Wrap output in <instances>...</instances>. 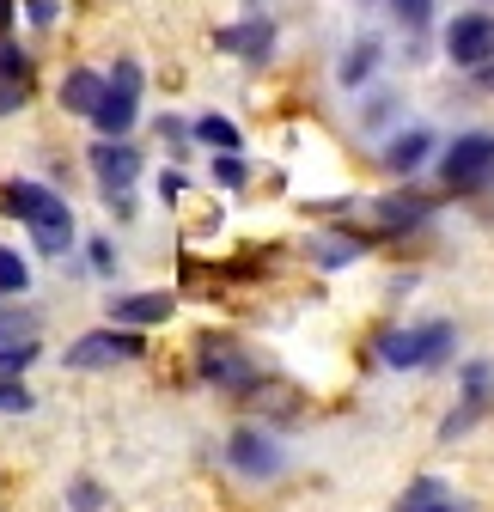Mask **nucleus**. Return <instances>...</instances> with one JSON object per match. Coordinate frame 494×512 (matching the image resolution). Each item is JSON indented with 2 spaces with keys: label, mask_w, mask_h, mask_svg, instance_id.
<instances>
[{
  "label": "nucleus",
  "mask_w": 494,
  "mask_h": 512,
  "mask_svg": "<svg viewBox=\"0 0 494 512\" xmlns=\"http://www.w3.org/2000/svg\"><path fill=\"white\" fill-rule=\"evenodd\" d=\"M440 177H446L452 189H464V196H476V189L494 183V135H488V128H470V135H458V141L446 147Z\"/></svg>",
  "instance_id": "nucleus-4"
},
{
  "label": "nucleus",
  "mask_w": 494,
  "mask_h": 512,
  "mask_svg": "<svg viewBox=\"0 0 494 512\" xmlns=\"http://www.w3.org/2000/svg\"><path fill=\"white\" fill-rule=\"evenodd\" d=\"M19 293H31V263L0 244V299H19Z\"/></svg>",
  "instance_id": "nucleus-17"
},
{
  "label": "nucleus",
  "mask_w": 494,
  "mask_h": 512,
  "mask_svg": "<svg viewBox=\"0 0 494 512\" xmlns=\"http://www.w3.org/2000/svg\"><path fill=\"white\" fill-rule=\"evenodd\" d=\"M68 500H74L80 512H98V506H104V488H98V482H74V494H68Z\"/></svg>",
  "instance_id": "nucleus-28"
},
{
  "label": "nucleus",
  "mask_w": 494,
  "mask_h": 512,
  "mask_svg": "<svg viewBox=\"0 0 494 512\" xmlns=\"http://www.w3.org/2000/svg\"><path fill=\"white\" fill-rule=\"evenodd\" d=\"M98 98H104V74H92V68H74L68 80H61V110L92 116V110H98Z\"/></svg>",
  "instance_id": "nucleus-14"
},
{
  "label": "nucleus",
  "mask_w": 494,
  "mask_h": 512,
  "mask_svg": "<svg viewBox=\"0 0 494 512\" xmlns=\"http://www.w3.org/2000/svg\"><path fill=\"white\" fill-rule=\"evenodd\" d=\"M25 19H31L37 31H49V25L61 19V0H25Z\"/></svg>",
  "instance_id": "nucleus-26"
},
{
  "label": "nucleus",
  "mask_w": 494,
  "mask_h": 512,
  "mask_svg": "<svg viewBox=\"0 0 494 512\" xmlns=\"http://www.w3.org/2000/svg\"><path fill=\"white\" fill-rule=\"evenodd\" d=\"M92 269H98V275H110V269H116V256H110V244H104V238L92 244Z\"/></svg>",
  "instance_id": "nucleus-29"
},
{
  "label": "nucleus",
  "mask_w": 494,
  "mask_h": 512,
  "mask_svg": "<svg viewBox=\"0 0 494 512\" xmlns=\"http://www.w3.org/2000/svg\"><path fill=\"white\" fill-rule=\"evenodd\" d=\"M13 25V0H0V31H7Z\"/></svg>",
  "instance_id": "nucleus-31"
},
{
  "label": "nucleus",
  "mask_w": 494,
  "mask_h": 512,
  "mask_svg": "<svg viewBox=\"0 0 494 512\" xmlns=\"http://www.w3.org/2000/svg\"><path fill=\"white\" fill-rule=\"evenodd\" d=\"M214 43H220L226 55H238V61H269V55H275V25H269V19H244V25L214 31Z\"/></svg>",
  "instance_id": "nucleus-10"
},
{
  "label": "nucleus",
  "mask_w": 494,
  "mask_h": 512,
  "mask_svg": "<svg viewBox=\"0 0 494 512\" xmlns=\"http://www.w3.org/2000/svg\"><path fill=\"white\" fill-rule=\"evenodd\" d=\"M488 397H494V366H488V360H470V366H464V415L476 421V415L488 409Z\"/></svg>",
  "instance_id": "nucleus-16"
},
{
  "label": "nucleus",
  "mask_w": 494,
  "mask_h": 512,
  "mask_svg": "<svg viewBox=\"0 0 494 512\" xmlns=\"http://www.w3.org/2000/svg\"><path fill=\"white\" fill-rule=\"evenodd\" d=\"M196 360H202V378L220 384V391H257V366H251V354H244L238 342H226V336H202Z\"/></svg>",
  "instance_id": "nucleus-6"
},
{
  "label": "nucleus",
  "mask_w": 494,
  "mask_h": 512,
  "mask_svg": "<svg viewBox=\"0 0 494 512\" xmlns=\"http://www.w3.org/2000/svg\"><path fill=\"white\" fill-rule=\"evenodd\" d=\"M25 98H31V86H25V80H0V116L25 110Z\"/></svg>",
  "instance_id": "nucleus-25"
},
{
  "label": "nucleus",
  "mask_w": 494,
  "mask_h": 512,
  "mask_svg": "<svg viewBox=\"0 0 494 512\" xmlns=\"http://www.w3.org/2000/svg\"><path fill=\"white\" fill-rule=\"evenodd\" d=\"M116 360H141V336L135 330H92L68 348V366L74 372H98V366H116Z\"/></svg>",
  "instance_id": "nucleus-8"
},
{
  "label": "nucleus",
  "mask_w": 494,
  "mask_h": 512,
  "mask_svg": "<svg viewBox=\"0 0 494 512\" xmlns=\"http://www.w3.org/2000/svg\"><path fill=\"white\" fill-rule=\"evenodd\" d=\"M92 177L104 196H129V183L141 177V153L129 141H98L92 147Z\"/></svg>",
  "instance_id": "nucleus-9"
},
{
  "label": "nucleus",
  "mask_w": 494,
  "mask_h": 512,
  "mask_svg": "<svg viewBox=\"0 0 494 512\" xmlns=\"http://www.w3.org/2000/svg\"><path fill=\"white\" fill-rule=\"evenodd\" d=\"M354 250H360L354 238H330V244H318V263H324V269H342L348 256H354Z\"/></svg>",
  "instance_id": "nucleus-24"
},
{
  "label": "nucleus",
  "mask_w": 494,
  "mask_h": 512,
  "mask_svg": "<svg viewBox=\"0 0 494 512\" xmlns=\"http://www.w3.org/2000/svg\"><path fill=\"white\" fill-rule=\"evenodd\" d=\"M391 512H470V500L464 494H452L440 476H415L403 494H397V506Z\"/></svg>",
  "instance_id": "nucleus-11"
},
{
  "label": "nucleus",
  "mask_w": 494,
  "mask_h": 512,
  "mask_svg": "<svg viewBox=\"0 0 494 512\" xmlns=\"http://www.w3.org/2000/svg\"><path fill=\"white\" fill-rule=\"evenodd\" d=\"M37 360V342H0V378H25V366Z\"/></svg>",
  "instance_id": "nucleus-20"
},
{
  "label": "nucleus",
  "mask_w": 494,
  "mask_h": 512,
  "mask_svg": "<svg viewBox=\"0 0 494 512\" xmlns=\"http://www.w3.org/2000/svg\"><path fill=\"white\" fill-rule=\"evenodd\" d=\"M446 55L458 61V68H488L494 61V19L488 13H458L452 25H446Z\"/></svg>",
  "instance_id": "nucleus-7"
},
{
  "label": "nucleus",
  "mask_w": 494,
  "mask_h": 512,
  "mask_svg": "<svg viewBox=\"0 0 494 512\" xmlns=\"http://www.w3.org/2000/svg\"><path fill=\"white\" fill-rule=\"evenodd\" d=\"M7 208H13V220L31 226L43 256H68L74 250V214H68V202H61L49 183H31V177L7 183Z\"/></svg>",
  "instance_id": "nucleus-1"
},
{
  "label": "nucleus",
  "mask_w": 494,
  "mask_h": 512,
  "mask_svg": "<svg viewBox=\"0 0 494 512\" xmlns=\"http://www.w3.org/2000/svg\"><path fill=\"white\" fill-rule=\"evenodd\" d=\"M379 55H385V49H379L373 37H366V43H354V49L342 55V86H348V92H360L366 80H373V68H379Z\"/></svg>",
  "instance_id": "nucleus-15"
},
{
  "label": "nucleus",
  "mask_w": 494,
  "mask_h": 512,
  "mask_svg": "<svg viewBox=\"0 0 494 512\" xmlns=\"http://www.w3.org/2000/svg\"><path fill=\"white\" fill-rule=\"evenodd\" d=\"M427 153H434V135H427V128H403V135L385 147V165H391L397 177H409V171L427 165Z\"/></svg>",
  "instance_id": "nucleus-13"
},
{
  "label": "nucleus",
  "mask_w": 494,
  "mask_h": 512,
  "mask_svg": "<svg viewBox=\"0 0 494 512\" xmlns=\"http://www.w3.org/2000/svg\"><path fill=\"white\" fill-rule=\"evenodd\" d=\"M0 80H25V86H31V55L13 49L7 37H0Z\"/></svg>",
  "instance_id": "nucleus-21"
},
{
  "label": "nucleus",
  "mask_w": 494,
  "mask_h": 512,
  "mask_svg": "<svg viewBox=\"0 0 494 512\" xmlns=\"http://www.w3.org/2000/svg\"><path fill=\"white\" fill-rule=\"evenodd\" d=\"M379 220H385L391 232L421 226V220H427V202H421V196H385V202H379Z\"/></svg>",
  "instance_id": "nucleus-18"
},
{
  "label": "nucleus",
  "mask_w": 494,
  "mask_h": 512,
  "mask_svg": "<svg viewBox=\"0 0 494 512\" xmlns=\"http://www.w3.org/2000/svg\"><path fill=\"white\" fill-rule=\"evenodd\" d=\"M171 317V293H122L110 299V324L116 330H147V324H165Z\"/></svg>",
  "instance_id": "nucleus-12"
},
{
  "label": "nucleus",
  "mask_w": 494,
  "mask_h": 512,
  "mask_svg": "<svg viewBox=\"0 0 494 512\" xmlns=\"http://www.w3.org/2000/svg\"><path fill=\"white\" fill-rule=\"evenodd\" d=\"M31 409V391L19 378H0V415H25Z\"/></svg>",
  "instance_id": "nucleus-23"
},
{
  "label": "nucleus",
  "mask_w": 494,
  "mask_h": 512,
  "mask_svg": "<svg viewBox=\"0 0 494 512\" xmlns=\"http://www.w3.org/2000/svg\"><path fill=\"white\" fill-rule=\"evenodd\" d=\"M391 13H397V25H409V31H421L427 19H434V0H391Z\"/></svg>",
  "instance_id": "nucleus-22"
},
{
  "label": "nucleus",
  "mask_w": 494,
  "mask_h": 512,
  "mask_svg": "<svg viewBox=\"0 0 494 512\" xmlns=\"http://www.w3.org/2000/svg\"><path fill=\"white\" fill-rule=\"evenodd\" d=\"M476 86H482V92H494V61H488V68H476Z\"/></svg>",
  "instance_id": "nucleus-30"
},
{
  "label": "nucleus",
  "mask_w": 494,
  "mask_h": 512,
  "mask_svg": "<svg viewBox=\"0 0 494 512\" xmlns=\"http://www.w3.org/2000/svg\"><path fill=\"white\" fill-rule=\"evenodd\" d=\"M141 80H147L141 61H129V55H122L116 68L104 74V98H98V110H92V128H98L104 141H122V135L135 128V116H141Z\"/></svg>",
  "instance_id": "nucleus-2"
},
{
  "label": "nucleus",
  "mask_w": 494,
  "mask_h": 512,
  "mask_svg": "<svg viewBox=\"0 0 494 512\" xmlns=\"http://www.w3.org/2000/svg\"><path fill=\"white\" fill-rule=\"evenodd\" d=\"M214 177H220L226 189H238V183H244V159H238V153H220V159H214Z\"/></svg>",
  "instance_id": "nucleus-27"
},
{
  "label": "nucleus",
  "mask_w": 494,
  "mask_h": 512,
  "mask_svg": "<svg viewBox=\"0 0 494 512\" xmlns=\"http://www.w3.org/2000/svg\"><path fill=\"white\" fill-rule=\"evenodd\" d=\"M458 330L446 324V317H434V324H415V330H385L379 336V360L397 366V372H415V366H440L452 354Z\"/></svg>",
  "instance_id": "nucleus-3"
},
{
  "label": "nucleus",
  "mask_w": 494,
  "mask_h": 512,
  "mask_svg": "<svg viewBox=\"0 0 494 512\" xmlns=\"http://www.w3.org/2000/svg\"><path fill=\"white\" fill-rule=\"evenodd\" d=\"M226 464H232L244 482H275V476L287 470V445H281L275 433H263V427H232Z\"/></svg>",
  "instance_id": "nucleus-5"
},
{
  "label": "nucleus",
  "mask_w": 494,
  "mask_h": 512,
  "mask_svg": "<svg viewBox=\"0 0 494 512\" xmlns=\"http://www.w3.org/2000/svg\"><path fill=\"white\" fill-rule=\"evenodd\" d=\"M196 141H202V147H220V153H238V147H244V135H238L226 116H202V122H196Z\"/></svg>",
  "instance_id": "nucleus-19"
}]
</instances>
